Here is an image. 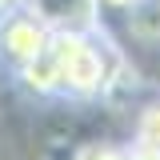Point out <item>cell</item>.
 <instances>
[{"mask_svg":"<svg viewBox=\"0 0 160 160\" xmlns=\"http://www.w3.org/2000/svg\"><path fill=\"white\" fill-rule=\"evenodd\" d=\"M20 72H24V80L36 92H76V96H92V92H100L108 84L104 52L84 32H52L44 56L32 60Z\"/></svg>","mask_w":160,"mask_h":160,"instance_id":"1","label":"cell"},{"mask_svg":"<svg viewBox=\"0 0 160 160\" xmlns=\"http://www.w3.org/2000/svg\"><path fill=\"white\" fill-rule=\"evenodd\" d=\"M48 40H52V32L44 28V20L24 16V12H8L4 24H0V52L16 68H28L32 60H40Z\"/></svg>","mask_w":160,"mask_h":160,"instance_id":"2","label":"cell"},{"mask_svg":"<svg viewBox=\"0 0 160 160\" xmlns=\"http://www.w3.org/2000/svg\"><path fill=\"white\" fill-rule=\"evenodd\" d=\"M136 148L160 152V104H152V108L140 112V120H136Z\"/></svg>","mask_w":160,"mask_h":160,"instance_id":"3","label":"cell"},{"mask_svg":"<svg viewBox=\"0 0 160 160\" xmlns=\"http://www.w3.org/2000/svg\"><path fill=\"white\" fill-rule=\"evenodd\" d=\"M76 160H128V152H116V148H104L100 144V148H84Z\"/></svg>","mask_w":160,"mask_h":160,"instance_id":"4","label":"cell"},{"mask_svg":"<svg viewBox=\"0 0 160 160\" xmlns=\"http://www.w3.org/2000/svg\"><path fill=\"white\" fill-rule=\"evenodd\" d=\"M128 160H160V152H152V148H132Z\"/></svg>","mask_w":160,"mask_h":160,"instance_id":"5","label":"cell"},{"mask_svg":"<svg viewBox=\"0 0 160 160\" xmlns=\"http://www.w3.org/2000/svg\"><path fill=\"white\" fill-rule=\"evenodd\" d=\"M16 4L20 0H0V12H16Z\"/></svg>","mask_w":160,"mask_h":160,"instance_id":"6","label":"cell"},{"mask_svg":"<svg viewBox=\"0 0 160 160\" xmlns=\"http://www.w3.org/2000/svg\"><path fill=\"white\" fill-rule=\"evenodd\" d=\"M104 4H112V8H128L132 0H104Z\"/></svg>","mask_w":160,"mask_h":160,"instance_id":"7","label":"cell"}]
</instances>
